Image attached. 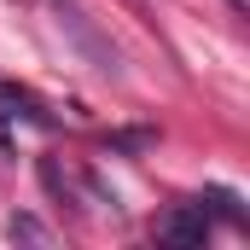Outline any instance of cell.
I'll use <instances>...</instances> for the list:
<instances>
[{
  "instance_id": "cell-1",
  "label": "cell",
  "mask_w": 250,
  "mask_h": 250,
  "mask_svg": "<svg viewBox=\"0 0 250 250\" xmlns=\"http://www.w3.org/2000/svg\"><path fill=\"white\" fill-rule=\"evenodd\" d=\"M157 239H163V245H204V239H209V209H204V198L169 209V215L157 221Z\"/></svg>"
},
{
  "instance_id": "cell-2",
  "label": "cell",
  "mask_w": 250,
  "mask_h": 250,
  "mask_svg": "<svg viewBox=\"0 0 250 250\" xmlns=\"http://www.w3.org/2000/svg\"><path fill=\"white\" fill-rule=\"evenodd\" d=\"M0 105H12V111H0V117H23V123H41L53 128V117L35 105V93H23V87H0Z\"/></svg>"
},
{
  "instance_id": "cell-3",
  "label": "cell",
  "mask_w": 250,
  "mask_h": 250,
  "mask_svg": "<svg viewBox=\"0 0 250 250\" xmlns=\"http://www.w3.org/2000/svg\"><path fill=\"white\" fill-rule=\"evenodd\" d=\"M12 239H23V245H53V227L47 221H35V215H12V227H6Z\"/></svg>"
},
{
  "instance_id": "cell-4",
  "label": "cell",
  "mask_w": 250,
  "mask_h": 250,
  "mask_svg": "<svg viewBox=\"0 0 250 250\" xmlns=\"http://www.w3.org/2000/svg\"><path fill=\"white\" fill-rule=\"evenodd\" d=\"M209 204H215V209H221V215H227V221H239V227H245V209H239V198H233V192H209Z\"/></svg>"
},
{
  "instance_id": "cell-5",
  "label": "cell",
  "mask_w": 250,
  "mask_h": 250,
  "mask_svg": "<svg viewBox=\"0 0 250 250\" xmlns=\"http://www.w3.org/2000/svg\"><path fill=\"white\" fill-rule=\"evenodd\" d=\"M227 6H233V12H250V0H227Z\"/></svg>"
}]
</instances>
